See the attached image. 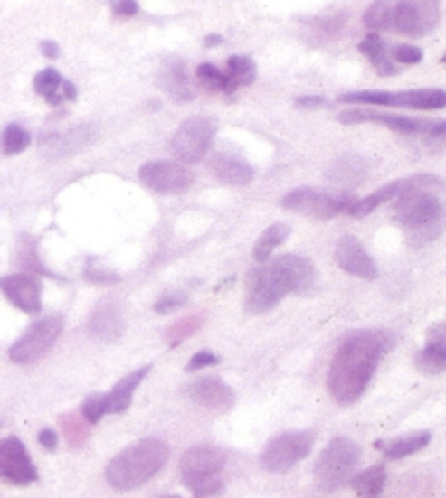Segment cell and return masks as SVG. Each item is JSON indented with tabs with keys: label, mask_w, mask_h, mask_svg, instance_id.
<instances>
[{
	"label": "cell",
	"mask_w": 446,
	"mask_h": 498,
	"mask_svg": "<svg viewBox=\"0 0 446 498\" xmlns=\"http://www.w3.org/2000/svg\"><path fill=\"white\" fill-rule=\"evenodd\" d=\"M0 479L14 485H29L37 481L33 459L18 437L0 440Z\"/></svg>",
	"instance_id": "obj_15"
},
{
	"label": "cell",
	"mask_w": 446,
	"mask_h": 498,
	"mask_svg": "<svg viewBox=\"0 0 446 498\" xmlns=\"http://www.w3.org/2000/svg\"><path fill=\"white\" fill-rule=\"evenodd\" d=\"M227 464L216 446H192L181 457V479L195 498H214L223 492V470Z\"/></svg>",
	"instance_id": "obj_5"
},
{
	"label": "cell",
	"mask_w": 446,
	"mask_h": 498,
	"mask_svg": "<svg viewBox=\"0 0 446 498\" xmlns=\"http://www.w3.org/2000/svg\"><path fill=\"white\" fill-rule=\"evenodd\" d=\"M139 181L157 194H181L195 183V174L184 164L150 162L139 168Z\"/></svg>",
	"instance_id": "obj_13"
},
{
	"label": "cell",
	"mask_w": 446,
	"mask_h": 498,
	"mask_svg": "<svg viewBox=\"0 0 446 498\" xmlns=\"http://www.w3.org/2000/svg\"><path fill=\"white\" fill-rule=\"evenodd\" d=\"M325 103H327V100L320 99V96H303V99L297 100L299 107H320Z\"/></svg>",
	"instance_id": "obj_46"
},
{
	"label": "cell",
	"mask_w": 446,
	"mask_h": 498,
	"mask_svg": "<svg viewBox=\"0 0 446 498\" xmlns=\"http://www.w3.org/2000/svg\"><path fill=\"white\" fill-rule=\"evenodd\" d=\"M114 14L122 15V18H128V15H136L139 12V5L136 0H120V3H114Z\"/></svg>",
	"instance_id": "obj_44"
},
{
	"label": "cell",
	"mask_w": 446,
	"mask_h": 498,
	"mask_svg": "<svg viewBox=\"0 0 446 498\" xmlns=\"http://www.w3.org/2000/svg\"><path fill=\"white\" fill-rule=\"evenodd\" d=\"M416 368L427 374L446 371V323L433 324L427 331V344L416 355Z\"/></svg>",
	"instance_id": "obj_22"
},
{
	"label": "cell",
	"mask_w": 446,
	"mask_h": 498,
	"mask_svg": "<svg viewBox=\"0 0 446 498\" xmlns=\"http://www.w3.org/2000/svg\"><path fill=\"white\" fill-rule=\"evenodd\" d=\"M209 170L218 181L227 185H246L252 181V165L238 153L218 151L209 157Z\"/></svg>",
	"instance_id": "obj_21"
},
{
	"label": "cell",
	"mask_w": 446,
	"mask_h": 498,
	"mask_svg": "<svg viewBox=\"0 0 446 498\" xmlns=\"http://www.w3.org/2000/svg\"><path fill=\"white\" fill-rule=\"evenodd\" d=\"M196 77L203 88H207L209 92H224V94L233 92L227 74H224L223 70H218L216 66H212V63H201L196 70Z\"/></svg>",
	"instance_id": "obj_35"
},
{
	"label": "cell",
	"mask_w": 446,
	"mask_h": 498,
	"mask_svg": "<svg viewBox=\"0 0 446 498\" xmlns=\"http://www.w3.org/2000/svg\"><path fill=\"white\" fill-rule=\"evenodd\" d=\"M168 446L157 437H148L125 448L111 459L105 470V479L114 490L128 492L144 485L168 462Z\"/></svg>",
	"instance_id": "obj_3"
},
{
	"label": "cell",
	"mask_w": 446,
	"mask_h": 498,
	"mask_svg": "<svg viewBox=\"0 0 446 498\" xmlns=\"http://www.w3.org/2000/svg\"><path fill=\"white\" fill-rule=\"evenodd\" d=\"M216 122L212 117L195 116L187 117L170 142V151L184 164H196L205 157L214 137H216Z\"/></svg>",
	"instance_id": "obj_9"
},
{
	"label": "cell",
	"mask_w": 446,
	"mask_h": 498,
	"mask_svg": "<svg viewBox=\"0 0 446 498\" xmlns=\"http://www.w3.org/2000/svg\"><path fill=\"white\" fill-rule=\"evenodd\" d=\"M336 261L344 272L362 278H375L377 277V266H375L373 257L366 253L362 242L357 238H342L336 246Z\"/></svg>",
	"instance_id": "obj_20"
},
{
	"label": "cell",
	"mask_w": 446,
	"mask_h": 498,
	"mask_svg": "<svg viewBox=\"0 0 446 498\" xmlns=\"http://www.w3.org/2000/svg\"><path fill=\"white\" fill-rule=\"evenodd\" d=\"M90 334L100 342H116L125 334V318L114 301H103L90 318Z\"/></svg>",
	"instance_id": "obj_23"
},
{
	"label": "cell",
	"mask_w": 446,
	"mask_h": 498,
	"mask_svg": "<svg viewBox=\"0 0 446 498\" xmlns=\"http://www.w3.org/2000/svg\"><path fill=\"white\" fill-rule=\"evenodd\" d=\"M396 222L405 229L413 244H429L446 229V207L427 190L403 194L394 207Z\"/></svg>",
	"instance_id": "obj_4"
},
{
	"label": "cell",
	"mask_w": 446,
	"mask_h": 498,
	"mask_svg": "<svg viewBox=\"0 0 446 498\" xmlns=\"http://www.w3.org/2000/svg\"><path fill=\"white\" fill-rule=\"evenodd\" d=\"M159 498H181V496H159Z\"/></svg>",
	"instance_id": "obj_49"
},
{
	"label": "cell",
	"mask_w": 446,
	"mask_h": 498,
	"mask_svg": "<svg viewBox=\"0 0 446 498\" xmlns=\"http://www.w3.org/2000/svg\"><path fill=\"white\" fill-rule=\"evenodd\" d=\"M220 42H223V37H220V35H212V37H207L205 44H207V46H214V44H220Z\"/></svg>",
	"instance_id": "obj_48"
},
{
	"label": "cell",
	"mask_w": 446,
	"mask_h": 498,
	"mask_svg": "<svg viewBox=\"0 0 446 498\" xmlns=\"http://www.w3.org/2000/svg\"><path fill=\"white\" fill-rule=\"evenodd\" d=\"M31 146V133L23 125L12 122L0 131V153L18 155Z\"/></svg>",
	"instance_id": "obj_31"
},
{
	"label": "cell",
	"mask_w": 446,
	"mask_h": 498,
	"mask_svg": "<svg viewBox=\"0 0 446 498\" xmlns=\"http://www.w3.org/2000/svg\"><path fill=\"white\" fill-rule=\"evenodd\" d=\"M433 153L446 155V120H433L432 131L422 137Z\"/></svg>",
	"instance_id": "obj_40"
},
{
	"label": "cell",
	"mask_w": 446,
	"mask_h": 498,
	"mask_svg": "<svg viewBox=\"0 0 446 498\" xmlns=\"http://www.w3.org/2000/svg\"><path fill=\"white\" fill-rule=\"evenodd\" d=\"M429 440H432V433L421 431V433H410V436L399 437V440L388 442V444L377 442V448H381L388 459H403L407 457V455L422 451V448L429 444Z\"/></svg>",
	"instance_id": "obj_29"
},
{
	"label": "cell",
	"mask_w": 446,
	"mask_h": 498,
	"mask_svg": "<svg viewBox=\"0 0 446 498\" xmlns=\"http://www.w3.org/2000/svg\"><path fill=\"white\" fill-rule=\"evenodd\" d=\"M385 481H388V473H385V465L379 464L355 476L353 490L357 492L359 498H377L384 492Z\"/></svg>",
	"instance_id": "obj_30"
},
{
	"label": "cell",
	"mask_w": 446,
	"mask_h": 498,
	"mask_svg": "<svg viewBox=\"0 0 446 498\" xmlns=\"http://www.w3.org/2000/svg\"><path fill=\"white\" fill-rule=\"evenodd\" d=\"M62 427H63V436H66L70 446L77 448L85 440H88V436H90L88 427L90 425L83 416H79V414L62 416Z\"/></svg>",
	"instance_id": "obj_36"
},
{
	"label": "cell",
	"mask_w": 446,
	"mask_h": 498,
	"mask_svg": "<svg viewBox=\"0 0 446 498\" xmlns=\"http://www.w3.org/2000/svg\"><path fill=\"white\" fill-rule=\"evenodd\" d=\"M316 272L309 259L300 255H283L252 270L246 283V309L266 314L286 298V294L309 290Z\"/></svg>",
	"instance_id": "obj_2"
},
{
	"label": "cell",
	"mask_w": 446,
	"mask_h": 498,
	"mask_svg": "<svg viewBox=\"0 0 446 498\" xmlns=\"http://www.w3.org/2000/svg\"><path fill=\"white\" fill-rule=\"evenodd\" d=\"M444 183L440 179H435L433 174H413L407 176V179H399L394 181V183L381 187V190L373 192V194L362 198V201H357L351 209V213L348 216L353 218H364L368 216L370 211H375L379 205H384V202L394 201V198H401L403 194H407V192H416V190H432V187H442Z\"/></svg>",
	"instance_id": "obj_14"
},
{
	"label": "cell",
	"mask_w": 446,
	"mask_h": 498,
	"mask_svg": "<svg viewBox=\"0 0 446 498\" xmlns=\"http://www.w3.org/2000/svg\"><path fill=\"white\" fill-rule=\"evenodd\" d=\"M63 331V318L62 315H48V318H42L40 323L31 324L26 329V334L20 337L15 344L9 348V357L15 363H35L40 362L42 357L55 346Z\"/></svg>",
	"instance_id": "obj_10"
},
{
	"label": "cell",
	"mask_w": 446,
	"mask_h": 498,
	"mask_svg": "<svg viewBox=\"0 0 446 498\" xmlns=\"http://www.w3.org/2000/svg\"><path fill=\"white\" fill-rule=\"evenodd\" d=\"M227 66H229L227 77L231 81V88L233 89L244 88V85H251L257 79V68L249 57H240V55L231 57Z\"/></svg>",
	"instance_id": "obj_34"
},
{
	"label": "cell",
	"mask_w": 446,
	"mask_h": 498,
	"mask_svg": "<svg viewBox=\"0 0 446 498\" xmlns=\"http://www.w3.org/2000/svg\"><path fill=\"white\" fill-rule=\"evenodd\" d=\"M150 371V366L139 368V371L127 374L125 379H120L114 385V390L111 392L105 394V403H107V414H122V411L128 409V405H131L133 400V392L139 388V383L144 381V377H147Z\"/></svg>",
	"instance_id": "obj_26"
},
{
	"label": "cell",
	"mask_w": 446,
	"mask_h": 498,
	"mask_svg": "<svg viewBox=\"0 0 446 498\" xmlns=\"http://www.w3.org/2000/svg\"><path fill=\"white\" fill-rule=\"evenodd\" d=\"M35 92L40 96H44L48 100V105H63L70 103V100L77 99V88L72 83L66 81L62 74L57 72L55 68H46L42 70L40 74H35Z\"/></svg>",
	"instance_id": "obj_25"
},
{
	"label": "cell",
	"mask_w": 446,
	"mask_h": 498,
	"mask_svg": "<svg viewBox=\"0 0 446 498\" xmlns=\"http://www.w3.org/2000/svg\"><path fill=\"white\" fill-rule=\"evenodd\" d=\"M359 52H364L370 59V63H373V68L377 70V74H381V77H394L399 72L394 63H392L388 46H385V42L377 33H368L359 42Z\"/></svg>",
	"instance_id": "obj_28"
},
{
	"label": "cell",
	"mask_w": 446,
	"mask_h": 498,
	"mask_svg": "<svg viewBox=\"0 0 446 498\" xmlns=\"http://www.w3.org/2000/svg\"><path fill=\"white\" fill-rule=\"evenodd\" d=\"M0 292L14 307L24 314H40L42 309V283L35 275H9L0 277Z\"/></svg>",
	"instance_id": "obj_17"
},
{
	"label": "cell",
	"mask_w": 446,
	"mask_h": 498,
	"mask_svg": "<svg viewBox=\"0 0 446 498\" xmlns=\"http://www.w3.org/2000/svg\"><path fill=\"white\" fill-rule=\"evenodd\" d=\"M340 122H344V125L375 122V125H384V127L392 128V131L405 133V136H421V137L427 136L433 127V120H413V117L377 114V111H368V109L344 111V114H340Z\"/></svg>",
	"instance_id": "obj_18"
},
{
	"label": "cell",
	"mask_w": 446,
	"mask_h": 498,
	"mask_svg": "<svg viewBox=\"0 0 446 498\" xmlns=\"http://www.w3.org/2000/svg\"><path fill=\"white\" fill-rule=\"evenodd\" d=\"M340 103L362 105H385L401 107V109L433 111L446 107L444 89H410V92H351L342 94Z\"/></svg>",
	"instance_id": "obj_8"
},
{
	"label": "cell",
	"mask_w": 446,
	"mask_h": 498,
	"mask_svg": "<svg viewBox=\"0 0 446 498\" xmlns=\"http://www.w3.org/2000/svg\"><path fill=\"white\" fill-rule=\"evenodd\" d=\"M203 323H205V314H192V315H185V318L176 320V323L166 331V344L170 348L179 346L181 342L187 340V337L195 335L203 326Z\"/></svg>",
	"instance_id": "obj_33"
},
{
	"label": "cell",
	"mask_w": 446,
	"mask_h": 498,
	"mask_svg": "<svg viewBox=\"0 0 446 498\" xmlns=\"http://www.w3.org/2000/svg\"><path fill=\"white\" fill-rule=\"evenodd\" d=\"M218 362H220L218 355H214V352L209 351H201L192 357L190 363H187V372H196V371H203V368L216 366Z\"/></svg>",
	"instance_id": "obj_43"
},
{
	"label": "cell",
	"mask_w": 446,
	"mask_h": 498,
	"mask_svg": "<svg viewBox=\"0 0 446 498\" xmlns=\"http://www.w3.org/2000/svg\"><path fill=\"white\" fill-rule=\"evenodd\" d=\"M364 176H366V164H364L362 157H355V155H344V157L336 159L329 168V179L344 187L359 185Z\"/></svg>",
	"instance_id": "obj_27"
},
{
	"label": "cell",
	"mask_w": 446,
	"mask_h": 498,
	"mask_svg": "<svg viewBox=\"0 0 446 498\" xmlns=\"http://www.w3.org/2000/svg\"><path fill=\"white\" fill-rule=\"evenodd\" d=\"M289 235V229L286 224H272V227H268L266 231L260 235V240H257L255 250H252V257H255L257 261H268V257L275 253V249L279 244H283V240H286Z\"/></svg>",
	"instance_id": "obj_32"
},
{
	"label": "cell",
	"mask_w": 446,
	"mask_h": 498,
	"mask_svg": "<svg viewBox=\"0 0 446 498\" xmlns=\"http://www.w3.org/2000/svg\"><path fill=\"white\" fill-rule=\"evenodd\" d=\"M185 396L196 403L198 407H205L212 411H229L235 403L233 390L227 383L220 381V379L207 377L198 379V381L190 383L185 388Z\"/></svg>",
	"instance_id": "obj_19"
},
{
	"label": "cell",
	"mask_w": 446,
	"mask_h": 498,
	"mask_svg": "<svg viewBox=\"0 0 446 498\" xmlns=\"http://www.w3.org/2000/svg\"><path fill=\"white\" fill-rule=\"evenodd\" d=\"M359 459H362V451L353 440L348 437L331 440L316 462V485L322 492L340 490L346 481H351Z\"/></svg>",
	"instance_id": "obj_6"
},
{
	"label": "cell",
	"mask_w": 446,
	"mask_h": 498,
	"mask_svg": "<svg viewBox=\"0 0 446 498\" xmlns=\"http://www.w3.org/2000/svg\"><path fill=\"white\" fill-rule=\"evenodd\" d=\"M37 440H40L42 446L46 448V451H57V444H59V437L57 433L52 429H42L40 436H37Z\"/></svg>",
	"instance_id": "obj_45"
},
{
	"label": "cell",
	"mask_w": 446,
	"mask_h": 498,
	"mask_svg": "<svg viewBox=\"0 0 446 498\" xmlns=\"http://www.w3.org/2000/svg\"><path fill=\"white\" fill-rule=\"evenodd\" d=\"M107 414V403L105 394H92L85 399L83 407H81V416L88 420V425H96Z\"/></svg>",
	"instance_id": "obj_38"
},
{
	"label": "cell",
	"mask_w": 446,
	"mask_h": 498,
	"mask_svg": "<svg viewBox=\"0 0 446 498\" xmlns=\"http://www.w3.org/2000/svg\"><path fill=\"white\" fill-rule=\"evenodd\" d=\"M390 59H394V61L399 63H407V66H412V63H418L422 59V51L416 46H396L394 51L390 52Z\"/></svg>",
	"instance_id": "obj_42"
},
{
	"label": "cell",
	"mask_w": 446,
	"mask_h": 498,
	"mask_svg": "<svg viewBox=\"0 0 446 498\" xmlns=\"http://www.w3.org/2000/svg\"><path fill=\"white\" fill-rule=\"evenodd\" d=\"M385 331H355L342 342L329 371V392L340 405H351L366 392L381 357L390 351Z\"/></svg>",
	"instance_id": "obj_1"
},
{
	"label": "cell",
	"mask_w": 446,
	"mask_h": 498,
	"mask_svg": "<svg viewBox=\"0 0 446 498\" xmlns=\"http://www.w3.org/2000/svg\"><path fill=\"white\" fill-rule=\"evenodd\" d=\"M390 15H392V3H373L364 14V24L366 29L377 33V31L390 29Z\"/></svg>",
	"instance_id": "obj_37"
},
{
	"label": "cell",
	"mask_w": 446,
	"mask_h": 498,
	"mask_svg": "<svg viewBox=\"0 0 446 498\" xmlns=\"http://www.w3.org/2000/svg\"><path fill=\"white\" fill-rule=\"evenodd\" d=\"M42 52H44L46 57H57L59 46L55 44V42H42Z\"/></svg>",
	"instance_id": "obj_47"
},
{
	"label": "cell",
	"mask_w": 446,
	"mask_h": 498,
	"mask_svg": "<svg viewBox=\"0 0 446 498\" xmlns=\"http://www.w3.org/2000/svg\"><path fill=\"white\" fill-rule=\"evenodd\" d=\"M187 303V296L184 292H166L161 294L159 301L155 303V312L157 314H170L181 309Z\"/></svg>",
	"instance_id": "obj_41"
},
{
	"label": "cell",
	"mask_w": 446,
	"mask_h": 498,
	"mask_svg": "<svg viewBox=\"0 0 446 498\" xmlns=\"http://www.w3.org/2000/svg\"><path fill=\"white\" fill-rule=\"evenodd\" d=\"M281 202L283 207L294 213H300V216L316 218V221H331V218L342 216V213H351L357 198H355L351 192L329 194V192L299 187V190L288 192Z\"/></svg>",
	"instance_id": "obj_7"
},
{
	"label": "cell",
	"mask_w": 446,
	"mask_h": 498,
	"mask_svg": "<svg viewBox=\"0 0 446 498\" xmlns=\"http://www.w3.org/2000/svg\"><path fill=\"white\" fill-rule=\"evenodd\" d=\"M314 446V436L308 431H289L279 436L261 453V465L268 473H286L303 462Z\"/></svg>",
	"instance_id": "obj_12"
},
{
	"label": "cell",
	"mask_w": 446,
	"mask_h": 498,
	"mask_svg": "<svg viewBox=\"0 0 446 498\" xmlns=\"http://www.w3.org/2000/svg\"><path fill=\"white\" fill-rule=\"evenodd\" d=\"M96 136H99V128L94 125H81L70 128L66 133H51V136H44L40 142L42 153L51 159H63L72 157L81 151L94 144Z\"/></svg>",
	"instance_id": "obj_16"
},
{
	"label": "cell",
	"mask_w": 446,
	"mask_h": 498,
	"mask_svg": "<svg viewBox=\"0 0 446 498\" xmlns=\"http://www.w3.org/2000/svg\"><path fill=\"white\" fill-rule=\"evenodd\" d=\"M440 23V5L432 0H405L392 3L390 29L407 37L429 35Z\"/></svg>",
	"instance_id": "obj_11"
},
{
	"label": "cell",
	"mask_w": 446,
	"mask_h": 498,
	"mask_svg": "<svg viewBox=\"0 0 446 498\" xmlns=\"http://www.w3.org/2000/svg\"><path fill=\"white\" fill-rule=\"evenodd\" d=\"M159 85L176 103H187V100L195 99V89H192L190 79H187L185 63L176 57H170L164 61L159 72Z\"/></svg>",
	"instance_id": "obj_24"
},
{
	"label": "cell",
	"mask_w": 446,
	"mask_h": 498,
	"mask_svg": "<svg viewBox=\"0 0 446 498\" xmlns=\"http://www.w3.org/2000/svg\"><path fill=\"white\" fill-rule=\"evenodd\" d=\"M18 266L24 268V270L29 272H40V275H46V268L42 266L40 257H37L35 244L33 242H23L20 246V253H18Z\"/></svg>",
	"instance_id": "obj_39"
}]
</instances>
